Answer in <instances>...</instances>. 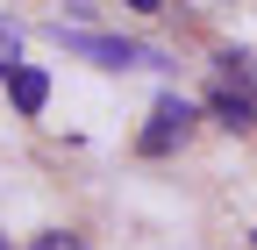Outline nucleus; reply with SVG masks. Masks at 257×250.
Listing matches in <instances>:
<instances>
[{"label": "nucleus", "instance_id": "1", "mask_svg": "<svg viewBox=\"0 0 257 250\" xmlns=\"http://www.w3.org/2000/svg\"><path fill=\"white\" fill-rule=\"evenodd\" d=\"M57 43L86 57V65H100V72H150V65H165L150 43H128V36H100V29H64L57 22Z\"/></svg>", "mask_w": 257, "mask_h": 250}, {"label": "nucleus", "instance_id": "2", "mask_svg": "<svg viewBox=\"0 0 257 250\" xmlns=\"http://www.w3.org/2000/svg\"><path fill=\"white\" fill-rule=\"evenodd\" d=\"M193 129H200V107H193L186 93H157V107H150V121H143L136 150H143V158H172Z\"/></svg>", "mask_w": 257, "mask_h": 250}, {"label": "nucleus", "instance_id": "3", "mask_svg": "<svg viewBox=\"0 0 257 250\" xmlns=\"http://www.w3.org/2000/svg\"><path fill=\"white\" fill-rule=\"evenodd\" d=\"M0 86H8V100H15V114H29V121H36V114L50 107V79H43L36 65H15V72L0 79Z\"/></svg>", "mask_w": 257, "mask_h": 250}, {"label": "nucleus", "instance_id": "4", "mask_svg": "<svg viewBox=\"0 0 257 250\" xmlns=\"http://www.w3.org/2000/svg\"><path fill=\"white\" fill-rule=\"evenodd\" d=\"M207 114L221 121V129H257V93H250V86H243V93L221 86V93H207Z\"/></svg>", "mask_w": 257, "mask_h": 250}, {"label": "nucleus", "instance_id": "5", "mask_svg": "<svg viewBox=\"0 0 257 250\" xmlns=\"http://www.w3.org/2000/svg\"><path fill=\"white\" fill-rule=\"evenodd\" d=\"M214 65H221V79H229V86L243 79V86L257 93V57H250V50H214Z\"/></svg>", "mask_w": 257, "mask_h": 250}, {"label": "nucleus", "instance_id": "6", "mask_svg": "<svg viewBox=\"0 0 257 250\" xmlns=\"http://www.w3.org/2000/svg\"><path fill=\"white\" fill-rule=\"evenodd\" d=\"M15 65H22V29H15L8 15H0V79H8Z\"/></svg>", "mask_w": 257, "mask_h": 250}, {"label": "nucleus", "instance_id": "7", "mask_svg": "<svg viewBox=\"0 0 257 250\" xmlns=\"http://www.w3.org/2000/svg\"><path fill=\"white\" fill-rule=\"evenodd\" d=\"M29 250H86V243H79V236H64V229H43Z\"/></svg>", "mask_w": 257, "mask_h": 250}, {"label": "nucleus", "instance_id": "8", "mask_svg": "<svg viewBox=\"0 0 257 250\" xmlns=\"http://www.w3.org/2000/svg\"><path fill=\"white\" fill-rule=\"evenodd\" d=\"M128 8H136V15H157V8H165V0H128Z\"/></svg>", "mask_w": 257, "mask_h": 250}, {"label": "nucleus", "instance_id": "9", "mask_svg": "<svg viewBox=\"0 0 257 250\" xmlns=\"http://www.w3.org/2000/svg\"><path fill=\"white\" fill-rule=\"evenodd\" d=\"M0 250H8V236H0Z\"/></svg>", "mask_w": 257, "mask_h": 250}, {"label": "nucleus", "instance_id": "10", "mask_svg": "<svg viewBox=\"0 0 257 250\" xmlns=\"http://www.w3.org/2000/svg\"><path fill=\"white\" fill-rule=\"evenodd\" d=\"M250 243H257V229H250Z\"/></svg>", "mask_w": 257, "mask_h": 250}]
</instances>
